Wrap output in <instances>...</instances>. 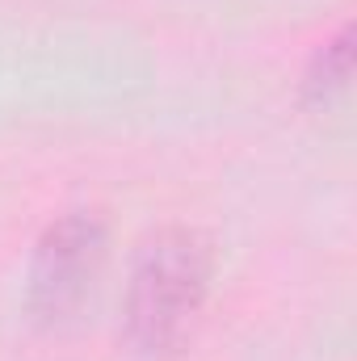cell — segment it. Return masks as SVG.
<instances>
[{"label":"cell","mask_w":357,"mask_h":361,"mask_svg":"<svg viewBox=\"0 0 357 361\" xmlns=\"http://www.w3.org/2000/svg\"><path fill=\"white\" fill-rule=\"evenodd\" d=\"M214 244L198 227L156 231L126 281V341L147 357H169L193 336V324L210 298Z\"/></svg>","instance_id":"cell-1"},{"label":"cell","mask_w":357,"mask_h":361,"mask_svg":"<svg viewBox=\"0 0 357 361\" xmlns=\"http://www.w3.org/2000/svg\"><path fill=\"white\" fill-rule=\"evenodd\" d=\"M109 227L97 210H68L59 214L34 244L25 302L42 328H63L85 311L105 269Z\"/></svg>","instance_id":"cell-2"},{"label":"cell","mask_w":357,"mask_h":361,"mask_svg":"<svg viewBox=\"0 0 357 361\" xmlns=\"http://www.w3.org/2000/svg\"><path fill=\"white\" fill-rule=\"evenodd\" d=\"M349 80H353V25H345L315 51V59L303 72V101L311 109H328L349 92Z\"/></svg>","instance_id":"cell-3"}]
</instances>
